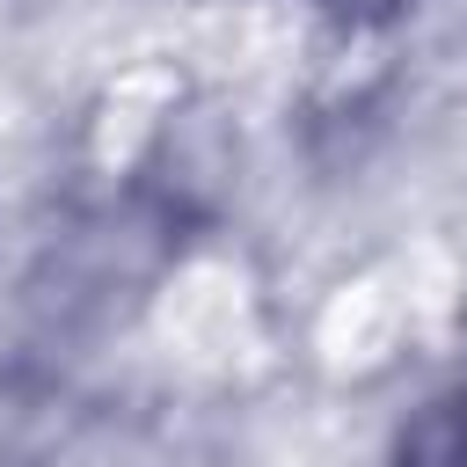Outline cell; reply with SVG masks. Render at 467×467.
<instances>
[{"label":"cell","mask_w":467,"mask_h":467,"mask_svg":"<svg viewBox=\"0 0 467 467\" xmlns=\"http://www.w3.org/2000/svg\"><path fill=\"white\" fill-rule=\"evenodd\" d=\"M394 467H467V387L438 394L394 445Z\"/></svg>","instance_id":"obj_1"}]
</instances>
